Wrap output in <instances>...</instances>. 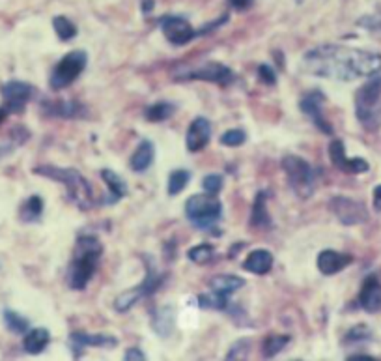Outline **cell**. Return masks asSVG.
Returning a JSON list of instances; mask_svg holds the SVG:
<instances>
[{
	"instance_id": "cell-41",
	"label": "cell",
	"mask_w": 381,
	"mask_h": 361,
	"mask_svg": "<svg viewBox=\"0 0 381 361\" xmlns=\"http://www.w3.org/2000/svg\"><path fill=\"white\" fill-rule=\"evenodd\" d=\"M124 361H146V355H144L143 350L137 348V346H133V348L125 350Z\"/></svg>"
},
{
	"instance_id": "cell-12",
	"label": "cell",
	"mask_w": 381,
	"mask_h": 361,
	"mask_svg": "<svg viewBox=\"0 0 381 361\" xmlns=\"http://www.w3.org/2000/svg\"><path fill=\"white\" fill-rule=\"evenodd\" d=\"M329 157L334 167L348 175H363L370 169V165L363 157H350L346 156V146L340 138H333L329 145Z\"/></svg>"
},
{
	"instance_id": "cell-15",
	"label": "cell",
	"mask_w": 381,
	"mask_h": 361,
	"mask_svg": "<svg viewBox=\"0 0 381 361\" xmlns=\"http://www.w3.org/2000/svg\"><path fill=\"white\" fill-rule=\"evenodd\" d=\"M209 138H211V124L206 120L204 116H198L190 122L189 129H187V137H185V146L190 154L202 152L208 146Z\"/></svg>"
},
{
	"instance_id": "cell-13",
	"label": "cell",
	"mask_w": 381,
	"mask_h": 361,
	"mask_svg": "<svg viewBox=\"0 0 381 361\" xmlns=\"http://www.w3.org/2000/svg\"><path fill=\"white\" fill-rule=\"evenodd\" d=\"M161 31L168 42L172 45H187L190 40H195L197 32L190 26L189 21L184 17H176V15H167L159 21Z\"/></svg>"
},
{
	"instance_id": "cell-22",
	"label": "cell",
	"mask_w": 381,
	"mask_h": 361,
	"mask_svg": "<svg viewBox=\"0 0 381 361\" xmlns=\"http://www.w3.org/2000/svg\"><path fill=\"white\" fill-rule=\"evenodd\" d=\"M51 343V335L45 328H34L24 333L23 348L26 354L38 355L42 354L43 350L47 348V344Z\"/></svg>"
},
{
	"instance_id": "cell-20",
	"label": "cell",
	"mask_w": 381,
	"mask_h": 361,
	"mask_svg": "<svg viewBox=\"0 0 381 361\" xmlns=\"http://www.w3.org/2000/svg\"><path fill=\"white\" fill-rule=\"evenodd\" d=\"M268 191H260L257 195L254 202H252L249 223L252 225L254 229H271V227H273V221H271V216H269L268 210Z\"/></svg>"
},
{
	"instance_id": "cell-17",
	"label": "cell",
	"mask_w": 381,
	"mask_h": 361,
	"mask_svg": "<svg viewBox=\"0 0 381 361\" xmlns=\"http://www.w3.org/2000/svg\"><path fill=\"white\" fill-rule=\"evenodd\" d=\"M359 305L366 313H380L381 311V281L374 273L363 281V287L359 292Z\"/></svg>"
},
{
	"instance_id": "cell-42",
	"label": "cell",
	"mask_w": 381,
	"mask_h": 361,
	"mask_svg": "<svg viewBox=\"0 0 381 361\" xmlns=\"http://www.w3.org/2000/svg\"><path fill=\"white\" fill-rule=\"evenodd\" d=\"M252 2L254 0H228V4L236 10V12H245V10H249L252 6Z\"/></svg>"
},
{
	"instance_id": "cell-25",
	"label": "cell",
	"mask_w": 381,
	"mask_h": 361,
	"mask_svg": "<svg viewBox=\"0 0 381 361\" xmlns=\"http://www.w3.org/2000/svg\"><path fill=\"white\" fill-rule=\"evenodd\" d=\"M243 287L245 279L238 275H217L209 281V290L228 296V298H230L234 292H238L239 289H243Z\"/></svg>"
},
{
	"instance_id": "cell-31",
	"label": "cell",
	"mask_w": 381,
	"mask_h": 361,
	"mask_svg": "<svg viewBox=\"0 0 381 361\" xmlns=\"http://www.w3.org/2000/svg\"><path fill=\"white\" fill-rule=\"evenodd\" d=\"M53 29L56 32L58 40H62V42H70V40L77 36V26H75V23L70 21L67 17H64V15H58V17L53 19Z\"/></svg>"
},
{
	"instance_id": "cell-3",
	"label": "cell",
	"mask_w": 381,
	"mask_h": 361,
	"mask_svg": "<svg viewBox=\"0 0 381 361\" xmlns=\"http://www.w3.org/2000/svg\"><path fill=\"white\" fill-rule=\"evenodd\" d=\"M34 175L64 184L67 199H70V202L77 206L79 210H90L94 206V191H92L88 180L77 169L42 165V167L34 169Z\"/></svg>"
},
{
	"instance_id": "cell-32",
	"label": "cell",
	"mask_w": 381,
	"mask_h": 361,
	"mask_svg": "<svg viewBox=\"0 0 381 361\" xmlns=\"http://www.w3.org/2000/svg\"><path fill=\"white\" fill-rule=\"evenodd\" d=\"M190 180V173L185 169H176L174 173H170V178H168V195L170 197H176L179 193L184 191L187 184Z\"/></svg>"
},
{
	"instance_id": "cell-1",
	"label": "cell",
	"mask_w": 381,
	"mask_h": 361,
	"mask_svg": "<svg viewBox=\"0 0 381 361\" xmlns=\"http://www.w3.org/2000/svg\"><path fill=\"white\" fill-rule=\"evenodd\" d=\"M303 70L316 77L334 79V81L374 77L381 70V54L364 49L325 43L305 53Z\"/></svg>"
},
{
	"instance_id": "cell-26",
	"label": "cell",
	"mask_w": 381,
	"mask_h": 361,
	"mask_svg": "<svg viewBox=\"0 0 381 361\" xmlns=\"http://www.w3.org/2000/svg\"><path fill=\"white\" fill-rule=\"evenodd\" d=\"M152 326H154V330L157 331V335H163V337L170 335V331H172V328H174V311H172V307H161V309H159V311L154 314Z\"/></svg>"
},
{
	"instance_id": "cell-38",
	"label": "cell",
	"mask_w": 381,
	"mask_h": 361,
	"mask_svg": "<svg viewBox=\"0 0 381 361\" xmlns=\"http://www.w3.org/2000/svg\"><path fill=\"white\" fill-rule=\"evenodd\" d=\"M202 187L208 195H213L215 197L222 189V178L219 175H208L202 180Z\"/></svg>"
},
{
	"instance_id": "cell-8",
	"label": "cell",
	"mask_w": 381,
	"mask_h": 361,
	"mask_svg": "<svg viewBox=\"0 0 381 361\" xmlns=\"http://www.w3.org/2000/svg\"><path fill=\"white\" fill-rule=\"evenodd\" d=\"M165 281V275L159 273V271L154 270V266H148V273L144 277V281L140 284H137L135 289H129L122 292V294L114 300V309L118 313H127L133 305H137L138 300H143L146 296H152L155 290L159 289Z\"/></svg>"
},
{
	"instance_id": "cell-39",
	"label": "cell",
	"mask_w": 381,
	"mask_h": 361,
	"mask_svg": "<svg viewBox=\"0 0 381 361\" xmlns=\"http://www.w3.org/2000/svg\"><path fill=\"white\" fill-rule=\"evenodd\" d=\"M359 26H363L366 31H381V12L372 13V15H364L357 21Z\"/></svg>"
},
{
	"instance_id": "cell-37",
	"label": "cell",
	"mask_w": 381,
	"mask_h": 361,
	"mask_svg": "<svg viewBox=\"0 0 381 361\" xmlns=\"http://www.w3.org/2000/svg\"><path fill=\"white\" fill-rule=\"evenodd\" d=\"M372 339V331L366 328V326H355L352 330L346 333L344 341L346 343H359V341H368Z\"/></svg>"
},
{
	"instance_id": "cell-16",
	"label": "cell",
	"mask_w": 381,
	"mask_h": 361,
	"mask_svg": "<svg viewBox=\"0 0 381 361\" xmlns=\"http://www.w3.org/2000/svg\"><path fill=\"white\" fill-rule=\"evenodd\" d=\"M70 344H72V350L75 352V358L81 355L86 346H102V348H113L118 344V339L113 337V335H107V333H84V331H73L70 335Z\"/></svg>"
},
{
	"instance_id": "cell-35",
	"label": "cell",
	"mask_w": 381,
	"mask_h": 361,
	"mask_svg": "<svg viewBox=\"0 0 381 361\" xmlns=\"http://www.w3.org/2000/svg\"><path fill=\"white\" fill-rule=\"evenodd\" d=\"M250 354V341L249 339H239L238 343L228 350L225 361H249Z\"/></svg>"
},
{
	"instance_id": "cell-23",
	"label": "cell",
	"mask_w": 381,
	"mask_h": 361,
	"mask_svg": "<svg viewBox=\"0 0 381 361\" xmlns=\"http://www.w3.org/2000/svg\"><path fill=\"white\" fill-rule=\"evenodd\" d=\"M155 157V146L152 141L144 138L140 141V145L137 146V150L133 152L131 156V169L135 173H144L146 169H149V165L154 163Z\"/></svg>"
},
{
	"instance_id": "cell-29",
	"label": "cell",
	"mask_w": 381,
	"mask_h": 361,
	"mask_svg": "<svg viewBox=\"0 0 381 361\" xmlns=\"http://www.w3.org/2000/svg\"><path fill=\"white\" fill-rule=\"evenodd\" d=\"M290 341H292L290 335H269L262 344L264 358H266V360H273L275 355L280 354V352L288 346Z\"/></svg>"
},
{
	"instance_id": "cell-21",
	"label": "cell",
	"mask_w": 381,
	"mask_h": 361,
	"mask_svg": "<svg viewBox=\"0 0 381 361\" xmlns=\"http://www.w3.org/2000/svg\"><path fill=\"white\" fill-rule=\"evenodd\" d=\"M273 268V255L268 249H254L245 259L243 270L254 273V275H266Z\"/></svg>"
},
{
	"instance_id": "cell-45",
	"label": "cell",
	"mask_w": 381,
	"mask_h": 361,
	"mask_svg": "<svg viewBox=\"0 0 381 361\" xmlns=\"http://www.w3.org/2000/svg\"><path fill=\"white\" fill-rule=\"evenodd\" d=\"M346 361H380L372 358V355H352V358H348Z\"/></svg>"
},
{
	"instance_id": "cell-44",
	"label": "cell",
	"mask_w": 381,
	"mask_h": 361,
	"mask_svg": "<svg viewBox=\"0 0 381 361\" xmlns=\"http://www.w3.org/2000/svg\"><path fill=\"white\" fill-rule=\"evenodd\" d=\"M140 2H143V13L154 12V6H155L154 0H140Z\"/></svg>"
},
{
	"instance_id": "cell-9",
	"label": "cell",
	"mask_w": 381,
	"mask_h": 361,
	"mask_svg": "<svg viewBox=\"0 0 381 361\" xmlns=\"http://www.w3.org/2000/svg\"><path fill=\"white\" fill-rule=\"evenodd\" d=\"M329 210L333 211L334 217L342 225H361L368 219V210L363 202H359L350 197H333L329 202Z\"/></svg>"
},
{
	"instance_id": "cell-5",
	"label": "cell",
	"mask_w": 381,
	"mask_h": 361,
	"mask_svg": "<svg viewBox=\"0 0 381 361\" xmlns=\"http://www.w3.org/2000/svg\"><path fill=\"white\" fill-rule=\"evenodd\" d=\"M282 169H284L286 178L290 182L293 191L298 193L301 199H309L316 187V176L312 165L303 157L288 154V156L282 157Z\"/></svg>"
},
{
	"instance_id": "cell-19",
	"label": "cell",
	"mask_w": 381,
	"mask_h": 361,
	"mask_svg": "<svg viewBox=\"0 0 381 361\" xmlns=\"http://www.w3.org/2000/svg\"><path fill=\"white\" fill-rule=\"evenodd\" d=\"M43 111L51 116H58V118H81L86 115V107L79 102L72 99H64V102H45L43 103Z\"/></svg>"
},
{
	"instance_id": "cell-46",
	"label": "cell",
	"mask_w": 381,
	"mask_h": 361,
	"mask_svg": "<svg viewBox=\"0 0 381 361\" xmlns=\"http://www.w3.org/2000/svg\"><path fill=\"white\" fill-rule=\"evenodd\" d=\"M8 115H10V113H8L6 107H4V105H2V107H0V124H2V122L6 120Z\"/></svg>"
},
{
	"instance_id": "cell-43",
	"label": "cell",
	"mask_w": 381,
	"mask_h": 361,
	"mask_svg": "<svg viewBox=\"0 0 381 361\" xmlns=\"http://www.w3.org/2000/svg\"><path fill=\"white\" fill-rule=\"evenodd\" d=\"M374 208L378 211H381V186H378L374 189Z\"/></svg>"
},
{
	"instance_id": "cell-40",
	"label": "cell",
	"mask_w": 381,
	"mask_h": 361,
	"mask_svg": "<svg viewBox=\"0 0 381 361\" xmlns=\"http://www.w3.org/2000/svg\"><path fill=\"white\" fill-rule=\"evenodd\" d=\"M258 79L262 81L264 85L273 86L277 83V73H275V70L269 64H260L258 66Z\"/></svg>"
},
{
	"instance_id": "cell-33",
	"label": "cell",
	"mask_w": 381,
	"mask_h": 361,
	"mask_svg": "<svg viewBox=\"0 0 381 361\" xmlns=\"http://www.w3.org/2000/svg\"><path fill=\"white\" fill-rule=\"evenodd\" d=\"M187 257H189V260H193L195 264H208V262H211V259L215 257V249L213 246H209V243H200V246L190 247Z\"/></svg>"
},
{
	"instance_id": "cell-30",
	"label": "cell",
	"mask_w": 381,
	"mask_h": 361,
	"mask_svg": "<svg viewBox=\"0 0 381 361\" xmlns=\"http://www.w3.org/2000/svg\"><path fill=\"white\" fill-rule=\"evenodd\" d=\"M230 303V298L219 292L209 290L208 294L198 296V307L200 309H213V311H225Z\"/></svg>"
},
{
	"instance_id": "cell-10",
	"label": "cell",
	"mask_w": 381,
	"mask_h": 361,
	"mask_svg": "<svg viewBox=\"0 0 381 361\" xmlns=\"http://www.w3.org/2000/svg\"><path fill=\"white\" fill-rule=\"evenodd\" d=\"M185 79H190V81H208V83H215L219 86H228L236 83V73L230 70L225 64L220 62H208V64H202L197 70H193L185 75Z\"/></svg>"
},
{
	"instance_id": "cell-4",
	"label": "cell",
	"mask_w": 381,
	"mask_h": 361,
	"mask_svg": "<svg viewBox=\"0 0 381 361\" xmlns=\"http://www.w3.org/2000/svg\"><path fill=\"white\" fill-rule=\"evenodd\" d=\"M381 77L374 75L368 79L355 94V115L364 126L381 124Z\"/></svg>"
},
{
	"instance_id": "cell-27",
	"label": "cell",
	"mask_w": 381,
	"mask_h": 361,
	"mask_svg": "<svg viewBox=\"0 0 381 361\" xmlns=\"http://www.w3.org/2000/svg\"><path fill=\"white\" fill-rule=\"evenodd\" d=\"M43 199L40 195H32L29 199L24 200L23 206H21V219L26 221V223H32V221H38L43 214Z\"/></svg>"
},
{
	"instance_id": "cell-7",
	"label": "cell",
	"mask_w": 381,
	"mask_h": 361,
	"mask_svg": "<svg viewBox=\"0 0 381 361\" xmlns=\"http://www.w3.org/2000/svg\"><path fill=\"white\" fill-rule=\"evenodd\" d=\"M86 64H88V54L84 51H72V53L64 54L58 64L54 66L53 73H51V81H49L51 88L53 90L67 88L81 77Z\"/></svg>"
},
{
	"instance_id": "cell-6",
	"label": "cell",
	"mask_w": 381,
	"mask_h": 361,
	"mask_svg": "<svg viewBox=\"0 0 381 361\" xmlns=\"http://www.w3.org/2000/svg\"><path fill=\"white\" fill-rule=\"evenodd\" d=\"M185 214L190 223H195L198 229H209L220 219L222 204L213 195H193L185 202Z\"/></svg>"
},
{
	"instance_id": "cell-28",
	"label": "cell",
	"mask_w": 381,
	"mask_h": 361,
	"mask_svg": "<svg viewBox=\"0 0 381 361\" xmlns=\"http://www.w3.org/2000/svg\"><path fill=\"white\" fill-rule=\"evenodd\" d=\"M174 113H176V107H174L172 103L157 102L154 103V105H149V107L144 111V116H146V120L149 122H165L168 120Z\"/></svg>"
},
{
	"instance_id": "cell-18",
	"label": "cell",
	"mask_w": 381,
	"mask_h": 361,
	"mask_svg": "<svg viewBox=\"0 0 381 361\" xmlns=\"http://www.w3.org/2000/svg\"><path fill=\"white\" fill-rule=\"evenodd\" d=\"M353 259L352 255L339 253V251H333V249H325L322 253L318 255V270L322 271L323 275H334L339 273L344 268L352 264Z\"/></svg>"
},
{
	"instance_id": "cell-24",
	"label": "cell",
	"mask_w": 381,
	"mask_h": 361,
	"mask_svg": "<svg viewBox=\"0 0 381 361\" xmlns=\"http://www.w3.org/2000/svg\"><path fill=\"white\" fill-rule=\"evenodd\" d=\"M102 178L103 182L107 184L108 189V197L107 200H105V204H114V202H118L120 199H124L125 195H127V186H125V182L122 180V176L116 175L114 170L103 169Z\"/></svg>"
},
{
	"instance_id": "cell-36",
	"label": "cell",
	"mask_w": 381,
	"mask_h": 361,
	"mask_svg": "<svg viewBox=\"0 0 381 361\" xmlns=\"http://www.w3.org/2000/svg\"><path fill=\"white\" fill-rule=\"evenodd\" d=\"M247 141V133L243 129H228L220 135V145L228 146V148H238V146L245 145Z\"/></svg>"
},
{
	"instance_id": "cell-34",
	"label": "cell",
	"mask_w": 381,
	"mask_h": 361,
	"mask_svg": "<svg viewBox=\"0 0 381 361\" xmlns=\"http://www.w3.org/2000/svg\"><path fill=\"white\" fill-rule=\"evenodd\" d=\"M4 322H6L8 330L13 331V333H26L29 331V320L15 311H10V309L4 311Z\"/></svg>"
},
{
	"instance_id": "cell-11",
	"label": "cell",
	"mask_w": 381,
	"mask_h": 361,
	"mask_svg": "<svg viewBox=\"0 0 381 361\" xmlns=\"http://www.w3.org/2000/svg\"><path fill=\"white\" fill-rule=\"evenodd\" d=\"M34 94V86L23 81H8L2 86V97H4V107L10 115H19L23 113L24 105L30 102V97Z\"/></svg>"
},
{
	"instance_id": "cell-14",
	"label": "cell",
	"mask_w": 381,
	"mask_h": 361,
	"mask_svg": "<svg viewBox=\"0 0 381 361\" xmlns=\"http://www.w3.org/2000/svg\"><path fill=\"white\" fill-rule=\"evenodd\" d=\"M323 99H325V97L322 96V92L320 90L309 92V94L301 99V103H299V109L303 111V115H307L310 120L314 122V126L318 127L320 131L325 133V135H333V127H331V124H329L322 115Z\"/></svg>"
},
{
	"instance_id": "cell-47",
	"label": "cell",
	"mask_w": 381,
	"mask_h": 361,
	"mask_svg": "<svg viewBox=\"0 0 381 361\" xmlns=\"http://www.w3.org/2000/svg\"><path fill=\"white\" fill-rule=\"evenodd\" d=\"M293 361H301V360H293Z\"/></svg>"
},
{
	"instance_id": "cell-2",
	"label": "cell",
	"mask_w": 381,
	"mask_h": 361,
	"mask_svg": "<svg viewBox=\"0 0 381 361\" xmlns=\"http://www.w3.org/2000/svg\"><path fill=\"white\" fill-rule=\"evenodd\" d=\"M103 246L95 236H79L73 251L72 264H70V277L67 283L73 290H84L92 281L99 259H102Z\"/></svg>"
}]
</instances>
